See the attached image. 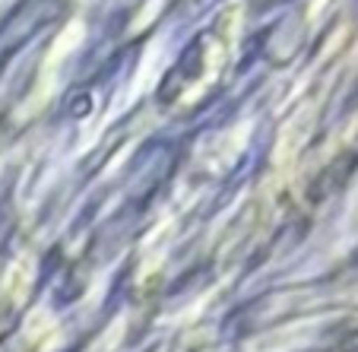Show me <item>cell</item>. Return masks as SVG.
<instances>
[{
    "label": "cell",
    "mask_w": 358,
    "mask_h": 352,
    "mask_svg": "<svg viewBox=\"0 0 358 352\" xmlns=\"http://www.w3.org/2000/svg\"><path fill=\"white\" fill-rule=\"evenodd\" d=\"M80 38H83V26H80V22H70V26L57 35L55 48H51V55H48V70H55L61 61H67V57L76 51Z\"/></svg>",
    "instance_id": "cell-1"
},
{
    "label": "cell",
    "mask_w": 358,
    "mask_h": 352,
    "mask_svg": "<svg viewBox=\"0 0 358 352\" xmlns=\"http://www.w3.org/2000/svg\"><path fill=\"white\" fill-rule=\"evenodd\" d=\"M159 7H162V0H156V3H146V7H143V13H140V20L134 22V32H140L143 26H146L149 20H152V16L159 13Z\"/></svg>",
    "instance_id": "cell-2"
}]
</instances>
